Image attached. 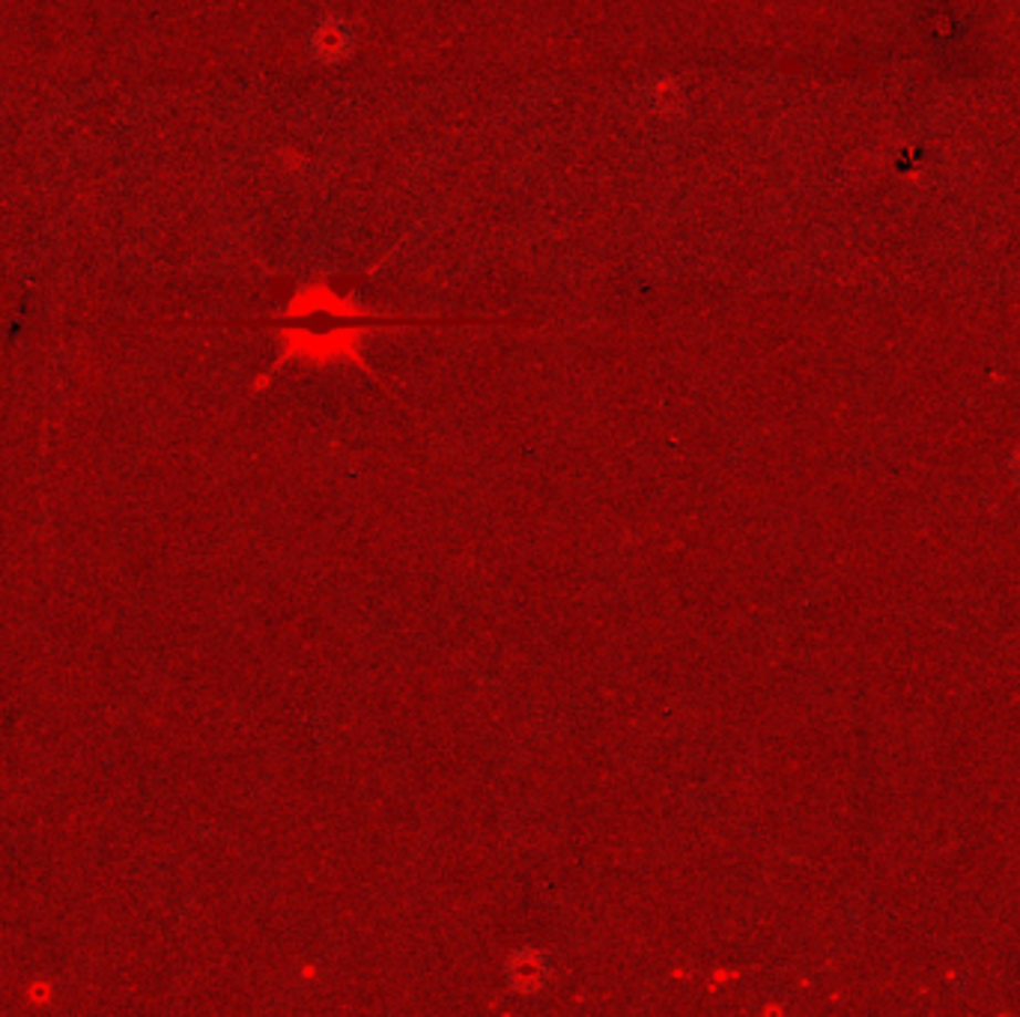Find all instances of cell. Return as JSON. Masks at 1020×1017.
Here are the masks:
<instances>
[{
    "mask_svg": "<svg viewBox=\"0 0 1020 1017\" xmlns=\"http://www.w3.org/2000/svg\"><path fill=\"white\" fill-rule=\"evenodd\" d=\"M538 973H543V969L538 967V955H529V964H522V967L510 969V978L525 976V978H529V988H531V985H538Z\"/></svg>",
    "mask_w": 1020,
    "mask_h": 1017,
    "instance_id": "6da1fadb",
    "label": "cell"
},
{
    "mask_svg": "<svg viewBox=\"0 0 1020 1017\" xmlns=\"http://www.w3.org/2000/svg\"><path fill=\"white\" fill-rule=\"evenodd\" d=\"M1011 475H1014V480H1018V487H1020V450L1011 457Z\"/></svg>",
    "mask_w": 1020,
    "mask_h": 1017,
    "instance_id": "7a4b0ae2",
    "label": "cell"
}]
</instances>
